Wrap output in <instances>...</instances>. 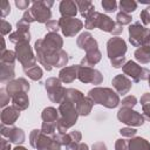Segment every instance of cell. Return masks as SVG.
<instances>
[{
	"label": "cell",
	"mask_w": 150,
	"mask_h": 150,
	"mask_svg": "<svg viewBox=\"0 0 150 150\" xmlns=\"http://www.w3.org/2000/svg\"><path fill=\"white\" fill-rule=\"evenodd\" d=\"M59 23H60V28L62 29L66 36L75 35L77 32H80V29L83 26L81 20L74 19V18H61L59 20Z\"/></svg>",
	"instance_id": "8"
},
{
	"label": "cell",
	"mask_w": 150,
	"mask_h": 150,
	"mask_svg": "<svg viewBox=\"0 0 150 150\" xmlns=\"http://www.w3.org/2000/svg\"><path fill=\"white\" fill-rule=\"evenodd\" d=\"M0 6H1V9H2V12H1V16H5V15L9 12V9H11L9 4H8L7 1H2Z\"/></svg>",
	"instance_id": "39"
},
{
	"label": "cell",
	"mask_w": 150,
	"mask_h": 150,
	"mask_svg": "<svg viewBox=\"0 0 150 150\" xmlns=\"http://www.w3.org/2000/svg\"><path fill=\"white\" fill-rule=\"evenodd\" d=\"M14 59L15 57H14V53L13 52L7 50V52H4L1 54V62L2 63H11V64H13Z\"/></svg>",
	"instance_id": "31"
},
{
	"label": "cell",
	"mask_w": 150,
	"mask_h": 150,
	"mask_svg": "<svg viewBox=\"0 0 150 150\" xmlns=\"http://www.w3.org/2000/svg\"><path fill=\"white\" fill-rule=\"evenodd\" d=\"M93 150H107V148H105V145L103 144V143H96L94 146H93Z\"/></svg>",
	"instance_id": "42"
},
{
	"label": "cell",
	"mask_w": 150,
	"mask_h": 150,
	"mask_svg": "<svg viewBox=\"0 0 150 150\" xmlns=\"http://www.w3.org/2000/svg\"><path fill=\"white\" fill-rule=\"evenodd\" d=\"M28 89H29V84L25 79H19V80H15L7 84L8 95H12V96L18 93H22V91L26 93Z\"/></svg>",
	"instance_id": "14"
},
{
	"label": "cell",
	"mask_w": 150,
	"mask_h": 150,
	"mask_svg": "<svg viewBox=\"0 0 150 150\" xmlns=\"http://www.w3.org/2000/svg\"><path fill=\"white\" fill-rule=\"evenodd\" d=\"M46 89L48 90V95L49 98L53 102H57V103H62V101L64 100L66 96V89H63L60 84V81L57 79H49L46 81Z\"/></svg>",
	"instance_id": "6"
},
{
	"label": "cell",
	"mask_w": 150,
	"mask_h": 150,
	"mask_svg": "<svg viewBox=\"0 0 150 150\" xmlns=\"http://www.w3.org/2000/svg\"><path fill=\"white\" fill-rule=\"evenodd\" d=\"M135 57L137 61H139L142 63H148L150 61V48L146 46L138 48L135 52Z\"/></svg>",
	"instance_id": "24"
},
{
	"label": "cell",
	"mask_w": 150,
	"mask_h": 150,
	"mask_svg": "<svg viewBox=\"0 0 150 150\" xmlns=\"http://www.w3.org/2000/svg\"><path fill=\"white\" fill-rule=\"evenodd\" d=\"M53 5L52 1L46 2V1H38V2H33V7L30 9V13L34 18V20L39 21V22H48L52 13L49 11V7Z\"/></svg>",
	"instance_id": "5"
},
{
	"label": "cell",
	"mask_w": 150,
	"mask_h": 150,
	"mask_svg": "<svg viewBox=\"0 0 150 150\" xmlns=\"http://www.w3.org/2000/svg\"><path fill=\"white\" fill-rule=\"evenodd\" d=\"M67 150H88V146L87 144H83V143L77 144L76 142H71L70 144L67 145Z\"/></svg>",
	"instance_id": "33"
},
{
	"label": "cell",
	"mask_w": 150,
	"mask_h": 150,
	"mask_svg": "<svg viewBox=\"0 0 150 150\" xmlns=\"http://www.w3.org/2000/svg\"><path fill=\"white\" fill-rule=\"evenodd\" d=\"M120 132H121L123 136L130 137V136H134V135L136 134V130H135V129H131V128H124V129H121Z\"/></svg>",
	"instance_id": "38"
},
{
	"label": "cell",
	"mask_w": 150,
	"mask_h": 150,
	"mask_svg": "<svg viewBox=\"0 0 150 150\" xmlns=\"http://www.w3.org/2000/svg\"><path fill=\"white\" fill-rule=\"evenodd\" d=\"M139 16H141V20H142V22L144 25H149L150 23V6L146 7L145 9H143L141 12V15Z\"/></svg>",
	"instance_id": "32"
},
{
	"label": "cell",
	"mask_w": 150,
	"mask_h": 150,
	"mask_svg": "<svg viewBox=\"0 0 150 150\" xmlns=\"http://www.w3.org/2000/svg\"><path fill=\"white\" fill-rule=\"evenodd\" d=\"M57 118V111L54 108H46L42 112V120L43 123L55 124V121Z\"/></svg>",
	"instance_id": "25"
},
{
	"label": "cell",
	"mask_w": 150,
	"mask_h": 150,
	"mask_svg": "<svg viewBox=\"0 0 150 150\" xmlns=\"http://www.w3.org/2000/svg\"><path fill=\"white\" fill-rule=\"evenodd\" d=\"M18 117H19V110L15 109L14 107L5 109L2 111V114H1L2 125H5V124H13L16 121Z\"/></svg>",
	"instance_id": "17"
},
{
	"label": "cell",
	"mask_w": 150,
	"mask_h": 150,
	"mask_svg": "<svg viewBox=\"0 0 150 150\" xmlns=\"http://www.w3.org/2000/svg\"><path fill=\"white\" fill-rule=\"evenodd\" d=\"M102 7L105 12L110 13V12H115L116 11V7H117V4L115 0H104L102 1Z\"/></svg>",
	"instance_id": "30"
},
{
	"label": "cell",
	"mask_w": 150,
	"mask_h": 150,
	"mask_svg": "<svg viewBox=\"0 0 150 150\" xmlns=\"http://www.w3.org/2000/svg\"><path fill=\"white\" fill-rule=\"evenodd\" d=\"M15 5H16V7H19L20 9H26L27 7H28V5H29V1H21V0H16L15 1Z\"/></svg>",
	"instance_id": "40"
},
{
	"label": "cell",
	"mask_w": 150,
	"mask_h": 150,
	"mask_svg": "<svg viewBox=\"0 0 150 150\" xmlns=\"http://www.w3.org/2000/svg\"><path fill=\"white\" fill-rule=\"evenodd\" d=\"M1 146H2V150H11L9 144L6 142V139H2V142H1Z\"/></svg>",
	"instance_id": "43"
},
{
	"label": "cell",
	"mask_w": 150,
	"mask_h": 150,
	"mask_svg": "<svg viewBox=\"0 0 150 150\" xmlns=\"http://www.w3.org/2000/svg\"><path fill=\"white\" fill-rule=\"evenodd\" d=\"M94 102L90 100V98H82L77 104H76V110L80 115H88L91 110V107H93Z\"/></svg>",
	"instance_id": "22"
},
{
	"label": "cell",
	"mask_w": 150,
	"mask_h": 150,
	"mask_svg": "<svg viewBox=\"0 0 150 150\" xmlns=\"http://www.w3.org/2000/svg\"><path fill=\"white\" fill-rule=\"evenodd\" d=\"M115 148H116V150H128L129 145H128V143H127L124 139H118V141L116 142Z\"/></svg>",
	"instance_id": "36"
},
{
	"label": "cell",
	"mask_w": 150,
	"mask_h": 150,
	"mask_svg": "<svg viewBox=\"0 0 150 150\" xmlns=\"http://www.w3.org/2000/svg\"><path fill=\"white\" fill-rule=\"evenodd\" d=\"M8 131H9V132L2 130V135H4V136H7L11 142H14V143H22V142H23V139H25V134L22 132L21 129L12 128V129H9Z\"/></svg>",
	"instance_id": "19"
},
{
	"label": "cell",
	"mask_w": 150,
	"mask_h": 150,
	"mask_svg": "<svg viewBox=\"0 0 150 150\" xmlns=\"http://www.w3.org/2000/svg\"><path fill=\"white\" fill-rule=\"evenodd\" d=\"M77 77L80 79L81 82H90L94 84H100L102 82V75L98 70L91 69L89 67H79V73H77Z\"/></svg>",
	"instance_id": "12"
},
{
	"label": "cell",
	"mask_w": 150,
	"mask_h": 150,
	"mask_svg": "<svg viewBox=\"0 0 150 150\" xmlns=\"http://www.w3.org/2000/svg\"><path fill=\"white\" fill-rule=\"evenodd\" d=\"M143 46H146V47L150 48V33H149V35L145 38V40H144V42H143Z\"/></svg>",
	"instance_id": "44"
},
{
	"label": "cell",
	"mask_w": 150,
	"mask_h": 150,
	"mask_svg": "<svg viewBox=\"0 0 150 150\" xmlns=\"http://www.w3.org/2000/svg\"><path fill=\"white\" fill-rule=\"evenodd\" d=\"M122 104L124 108H131L136 104V97L135 96H127L123 101H122Z\"/></svg>",
	"instance_id": "34"
},
{
	"label": "cell",
	"mask_w": 150,
	"mask_h": 150,
	"mask_svg": "<svg viewBox=\"0 0 150 150\" xmlns=\"http://www.w3.org/2000/svg\"><path fill=\"white\" fill-rule=\"evenodd\" d=\"M28 97L26 95V93H18L15 95H13V107L18 110H23L28 107Z\"/></svg>",
	"instance_id": "20"
},
{
	"label": "cell",
	"mask_w": 150,
	"mask_h": 150,
	"mask_svg": "<svg viewBox=\"0 0 150 150\" xmlns=\"http://www.w3.org/2000/svg\"><path fill=\"white\" fill-rule=\"evenodd\" d=\"M16 53H18V59L21 62V64L23 66V69L26 70L27 67L28 69L35 66V59L33 56L32 49L28 46V43H21L18 45L16 47Z\"/></svg>",
	"instance_id": "7"
},
{
	"label": "cell",
	"mask_w": 150,
	"mask_h": 150,
	"mask_svg": "<svg viewBox=\"0 0 150 150\" xmlns=\"http://www.w3.org/2000/svg\"><path fill=\"white\" fill-rule=\"evenodd\" d=\"M77 45L80 48L86 49L87 53L97 49V42L93 39V36L89 33H82L77 39Z\"/></svg>",
	"instance_id": "13"
},
{
	"label": "cell",
	"mask_w": 150,
	"mask_h": 150,
	"mask_svg": "<svg viewBox=\"0 0 150 150\" xmlns=\"http://www.w3.org/2000/svg\"><path fill=\"white\" fill-rule=\"evenodd\" d=\"M149 83H150V76H149Z\"/></svg>",
	"instance_id": "46"
},
{
	"label": "cell",
	"mask_w": 150,
	"mask_h": 150,
	"mask_svg": "<svg viewBox=\"0 0 150 150\" xmlns=\"http://www.w3.org/2000/svg\"><path fill=\"white\" fill-rule=\"evenodd\" d=\"M25 71H26V74H27L32 80H34V81L40 80L41 76H42V70H41L38 66H34V67H32V68H29V69H27V70H25Z\"/></svg>",
	"instance_id": "28"
},
{
	"label": "cell",
	"mask_w": 150,
	"mask_h": 150,
	"mask_svg": "<svg viewBox=\"0 0 150 150\" xmlns=\"http://www.w3.org/2000/svg\"><path fill=\"white\" fill-rule=\"evenodd\" d=\"M117 117L123 123L130 124V125H142L144 123V117L141 114L131 110L130 108L121 109L118 111V114H117Z\"/></svg>",
	"instance_id": "10"
},
{
	"label": "cell",
	"mask_w": 150,
	"mask_h": 150,
	"mask_svg": "<svg viewBox=\"0 0 150 150\" xmlns=\"http://www.w3.org/2000/svg\"><path fill=\"white\" fill-rule=\"evenodd\" d=\"M120 7H121V12H124L128 14L130 12H134L137 8V2L131 0H122L120 2Z\"/></svg>",
	"instance_id": "27"
},
{
	"label": "cell",
	"mask_w": 150,
	"mask_h": 150,
	"mask_svg": "<svg viewBox=\"0 0 150 150\" xmlns=\"http://www.w3.org/2000/svg\"><path fill=\"white\" fill-rule=\"evenodd\" d=\"M112 84L115 87V89L121 94L124 95L127 94L130 88H131V82L124 76V75H117L114 80H112Z\"/></svg>",
	"instance_id": "15"
},
{
	"label": "cell",
	"mask_w": 150,
	"mask_h": 150,
	"mask_svg": "<svg viewBox=\"0 0 150 150\" xmlns=\"http://www.w3.org/2000/svg\"><path fill=\"white\" fill-rule=\"evenodd\" d=\"M14 76V67L11 63H2L1 64V81H6L7 79H13Z\"/></svg>",
	"instance_id": "26"
},
{
	"label": "cell",
	"mask_w": 150,
	"mask_h": 150,
	"mask_svg": "<svg viewBox=\"0 0 150 150\" xmlns=\"http://www.w3.org/2000/svg\"><path fill=\"white\" fill-rule=\"evenodd\" d=\"M79 67L80 66H73V67H67L64 69H62L60 71V79L68 83V82H71L76 76H77V70H79Z\"/></svg>",
	"instance_id": "18"
},
{
	"label": "cell",
	"mask_w": 150,
	"mask_h": 150,
	"mask_svg": "<svg viewBox=\"0 0 150 150\" xmlns=\"http://www.w3.org/2000/svg\"><path fill=\"white\" fill-rule=\"evenodd\" d=\"M89 98L97 104L105 105L107 108H115L120 103L118 96L109 88H95L89 91Z\"/></svg>",
	"instance_id": "1"
},
{
	"label": "cell",
	"mask_w": 150,
	"mask_h": 150,
	"mask_svg": "<svg viewBox=\"0 0 150 150\" xmlns=\"http://www.w3.org/2000/svg\"><path fill=\"white\" fill-rule=\"evenodd\" d=\"M14 150H26L25 148H21V146H18V148H15Z\"/></svg>",
	"instance_id": "45"
},
{
	"label": "cell",
	"mask_w": 150,
	"mask_h": 150,
	"mask_svg": "<svg viewBox=\"0 0 150 150\" xmlns=\"http://www.w3.org/2000/svg\"><path fill=\"white\" fill-rule=\"evenodd\" d=\"M84 26L88 29H93L94 27H98L102 30H105V32H110L112 34H116V29L115 28H117L118 25H116L109 16L103 15V14L97 13V12H94L91 15H89L86 19Z\"/></svg>",
	"instance_id": "4"
},
{
	"label": "cell",
	"mask_w": 150,
	"mask_h": 150,
	"mask_svg": "<svg viewBox=\"0 0 150 150\" xmlns=\"http://www.w3.org/2000/svg\"><path fill=\"white\" fill-rule=\"evenodd\" d=\"M59 111L61 112V118L59 121L57 129H59L60 134H62V132H64V130H67L69 127H71L76 122L79 112L75 109L74 103H71L67 100H63V102L60 105Z\"/></svg>",
	"instance_id": "3"
},
{
	"label": "cell",
	"mask_w": 150,
	"mask_h": 150,
	"mask_svg": "<svg viewBox=\"0 0 150 150\" xmlns=\"http://www.w3.org/2000/svg\"><path fill=\"white\" fill-rule=\"evenodd\" d=\"M46 26H47V28H48L52 33H54V32H56V30L59 29L60 23H59V21H56V20H49V21L46 23Z\"/></svg>",
	"instance_id": "35"
},
{
	"label": "cell",
	"mask_w": 150,
	"mask_h": 150,
	"mask_svg": "<svg viewBox=\"0 0 150 150\" xmlns=\"http://www.w3.org/2000/svg\"><path fill=\"white\" fill-rule=\"evenodd\" d=\"M108 56L115 68L122 67L124 62V54L127 52L125 42L121 38H111L108 41Z\"/></svg>",
	"instance_id": "2"
},
{
	"label": "cell",
	"mask_w": 150,
	"mask_h": 150,
	"mask_svg": "<svg viewBox=\"0 0 150 150\" xmlns=\"http://www.w3.org/2000/svg\"><path fill=\"white\" fill-rule=\"evenodd\" d=\"M76 6L77 9H80V13L82 16H84L86 19L91 15L94 13V5L90 1H76Z\"/></svg>",
	"instance_id": "21"
},
{
	"label": "cell",
	"mask_w": 150,
	"mask_h": 150,
	"mask_svg": "<svg viewBox=\"0 0 150 150\" xmlns=\"http://www.w3.org/2000/svg\"><path fill=\"white\" fill-rule=\"evenodd\" d=\"M128 145L130 150H150V144L145 139L139 138V137L131 139Z\"/></svg>",
	"instance_id": "23"
},
{
	"label": "cell",
	"mask_w": 150,
	"mask_h": 150,
	"mask_svg": "<svg viewBox=\"0 0 150 150\" xmlns=\"http://www.w3.org/2000/svg\"><path fill=\"white\" fill-rule=\"evenodd\" d=\"M141 102H142L143 107H148V105H150V94H145V95L142 97Z\"/></svg>",
	"instance_id": "41"
},
{
	"label": "cell",
	"mask_w": 150,
	"mask_h": 150,
	"mask_svg": "<svg viewBox=\"0 0 150 150\" xmlns=\"http://www.w3.org/2000/svg\"><path fill=\"white\" fill-rule=\"evenodd\" d=\"M11 29H12L11 25H9L7 21H5V20H1V33L5 35V34L9 33V32H11Z\"/></svg>",
	"instance_id": "37"
},
{
	"label": "cell",
	"mask_w": 150,
	"mask_h": 150,
	"mask_svg": "<svg viewBox=\"0 0 150 150\" xmlns=\"http://www.w3.org/2000/svg\"><path fill=\"white\" fill-rule=\"evenodd\" d=\"M150 30L143 26H141L139 22H135L132 26H130L129 28V34H130V42L134 45V46H141V43L144 42L145 38L149 35Z\"/></svg>",
	"instance_id": "11"
},
{
	"label": "cell",
	"mask_w": 150,
	"mask_h": 150,
	"mask_svg": "<svg viewBox=\"0 0 150 150\" xmlns=\"http://www.w3.org/2000/svg\"><path fill=\"white\" fill-rule=\"evenodd\" d=\"M123 71L129 76H131L135 82H138L139 80H145L150 76V71L148 69L141 68L138 64H136L132 61H129L123 66Z\"/></svg>",
	"instance_id": "9"
},
{
	"label": "cell",
	"mask_w": 150,
	"mask_h": 150,
	"mask_svg": "<svg viewBox=\"0 0 150 150\" xmlns=\"http://www.w3.org/2000/svg\"><path fill=\"white\" fill-rule=\"evenodd\" d=\"M60 12L62 14V18H73V16H75L76 12H77L76 1H61Z\"/></svg>",
	"instance_id": "16"
},
{
	"label": "cell",
	"mask_w": 150,
	"mask_h": 150,
	"mask_svg": "<svg viewBox=\"0 0 150 150\" xmlns=\"http://www.w3.org/2000/svg\"><path fill=\"white\" fill-rule=\"evenodd\" d=\"M116 20H117V22H118L120 26H123V25H128V23H130V21H131V16H130L129 14L124 13V12H120V13L117 14V16H116Z\"/></svg>",
	"instance_id": "29"
}]
</instances>
